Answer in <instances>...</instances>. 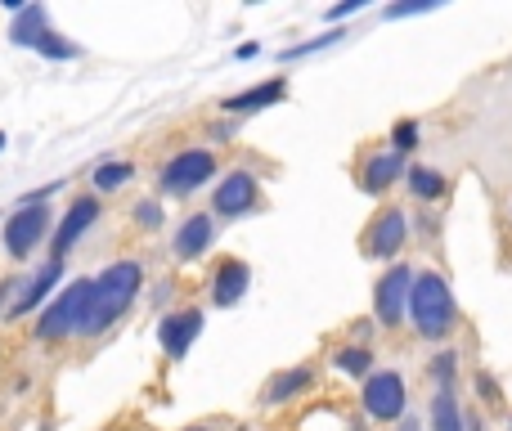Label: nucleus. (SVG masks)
<instances>
[{"instance_id": "obj_1", "label": "nucleus", "mask_w": 512, "mask_h": 431, "mask_svg": "<svg viewBox=\"0 0 512 431\" xmlns=\"http://www.w3.org/2000/svg\"><path fill=\"white\" fill-rule=\"evenodd\" d=\"M135 288H140V265H135V261L108 265V270L99 274L95 292H90V310H86V324H81V333H86V337L104 333V328L113 324V319L135 301Z\"/></svg>"}, {"instance_id": "obj_2", "label": "nucleus", "mask_w": 512, "mask_h": 431, "mask_svg": "<svg viewBox=\"0 0 512 431\" xmlns=\"http://www.w3.org/2000/svg\"><path fill=\"white\" fill-rule=\"evenodd\" d=\"M409 310H414V324H418V333H423V337H445L454 328L450 283H445L441 274H423V279H414Z\"/></svg>"}, {"instance_id": "obj_3", "label": "nucleus", "mask_w": 512, "mask_h": 431, "mask_svg": "<svg viewBox=\"0 0 512 431\" xmlns=\"http://www.w3.org/2000/svg\"><path fill=\"white\" fill-rule=\"evenodd\" d=\"M90 292H95V283H90V279H77V283H72V288L63 292V297L41 315L36 333H41L45 342H54V337H68V333H81V324H86V310H90Z\"/></svg>"}, {"instance_id": "obj_4", "label": "nucleus", "mask_w": 512, "mask_h": 431, "mask_svg": "<svg viewBox=\"0 0 512 431\" xmlns=\"http://www.w3.org/2000/svg\"><path fill=\"white\" fill-rule=\"evenodd\" d=\"M212 171H216L212 153H203V149L180 153V158L162 171V189H167V194H194L203 180H212Z\"/></svg>"}, {"instance_id": "obj_5", "label": "nucleus", "mask_w": 512, "mask_h": 431, "mask_svg": "<svg viewBox=\"0 0 512 431\" xmlns=\"http://www.w3.org/2000/svg\"><path fill=\"white\" fill-rule=\"evenodd\" d=\"M364 409H369L373 418H382V423L400 418L405 414V382H400L396 373H373L369 387H364Z\"/></svg>"}, {"instance_id": "obj_6", "label": "nucleus", "mask_w": 512, "mask_h": 431, "mask_svg": "<svg viewBox=\"0 0 512 431\" xmlns=\"http://www.w3.org/2000/svg\"><path fill=\"white\" fill-rule=\"evenodd\" d=\"M45 225H50V212H45V207H36V203L23 207V212L5 225V252L9 256H27L36 243H41Z\"/></svg>"}, {"instance_id": "obj_7", "label": "nucleus", "mask_w": 512, "mask_h": 431, "mask_svg": "<svg viewBox=\"0 0 512 431\" xmlns=\"http://www.w3.org/2000/svg\"><path fill=\"white\" fill-rule=\"evenodd\" d=\"M409 292H414V274H409L405 265H396V270L378 283V297H373V310H378L382 324H400V310H405Z\"/></svg>"}, {"instance_id": "obj_8", "label": "nucleus", "mask_w": 512, "mask_h": 431, "mask_svg": "<svg viewBox=\"0 0 512 431\" xmlns=\"http://www.w3.org/2000/svg\"><path fill=\"white\" fill-rule=\"evenodd\" d=\"M95 216H99V203H95V198H77V203L68 207V216H63L59 234H54V252H59V261L68 256V247L77 243V238L86 234L90 225H95Z\"/></svg>"}, {"instance_id": "obj_9", "label": "nucleus", "mask_w": 512, "mask_h": 431, "mask_svg": "<svg viewBox=\"0 0 512 431\" xmlns=\"http://www.w3.org/2000/svg\"><path fill=\"white\" fill-rule=\"evenodd\" d=\"M252 203H256V180L248 171H234V176L221 180V189H216V212L221 216H243Z\"/></svg>"}, {"instance_id": "obj_10", "label": "nucleus", "mask_w": 512, "mask_h": 431, "mask_svg": "<svg viewBox=\"0 0 512 431\" xmlns=\"http://www.w3.org/2000/svg\"><path fill=\"white\" fill-rule=\"evenodd\" d=\"M198 333H203V315H198V310H185V315L162 319V346H167L171 355H185L189 346H194Z\"/></svg>"}, {"instance_id": "obj_11", "label": "nucleus", "mask_w": 512, "mask_h": 431, "mask_svg": "<svg viewBox=\"0 0 512 431\" xmlns=\"http://www.w3.org/2000/svg\"><path fill=\"white\" fill-rule=\"evenodd\" d=\"M400 243H405V216L400 212L378 216V225H373L369 238H364L369 256H391V252H400Z\"/></svg>"}, {"instance_id": "obj_12", "label": "nucleus", "mask_w": 512, "mask_h": 431, "mask_svg": "<svg viewBox=\"0 0 512 431\" xmlns=\"http://www.w3.org/2000/svg\"><path fill=\"white\" fill-rule=\"evenodd\" d=\"M212 297H216V306H234V301L248 292V265L243 261H225L221 270H216V283H212Z\"/></svg>"}, {"instance_id": "obj_13", "label": "nucleus", "mask_w": 512, "mask_h": 431, "mask_svg": "<svg viewBox=\"0 0 512 431\" xmlns=\"http://www.w3.org/2000/svg\"><path fill=\"white\" fill-rule=\"evenodd\" d=\"M283 95H288V86H283V81H261V86H252V90H243V95L225 99V108H230V113H256V108H265V104H279Z\"/></svg>"}, {"instance_id": "obj_14", "label": "nucleus", "mask_w": 512, "mask_h": 431, "mask_svg": "<svg viewBox=\"0 0 512 431\" xmlns=\"http://www.w3.org/2000/svg\"><path fill=\"white\" fill-rule=\"evenodd\" d=\"M207 243H212V216H189L176 234V252L185 261H194L198 252H207Z\"/></svg>"}, {"instance_id": "obj_15", "label": "nucleus", "mask_w": 512, "mask_h": 431, "mask_svg": "<svg viewBox=\"0 0 512 431\" xmlns=\"http://www.w3.org/2000/svg\"><path fill=\"white\" fill-rule=\"evenodd\" d=\"M50 27H45V9L41 5H27L23 14H18L14 23V41L18 45H32V50H45V41H50Z\"/></svg>"}, {"instance_id": "obj_16", "label": "nucleus", "mask_w": 512, "mask_h": 431, "mask_svg": "<svg viewBox=\"0 0 512 431\" xmlns=\"http://www.w3.org/2000/svg\"><path fill=\"white\" fill-rule=\"evenodd\" d=\"M54 283H59V261H54V265H45V270H41V274H36V279H32V283H27V288H23V292H18V301H14V306H9V319L27 315V310H32V306H36V301H41V297H45V292H50V288H54Z\"/></svg>"}, {"instance_id": "obj_17", "label": "nucleus", "mask_w": 512, "mask_h": 431, "mask_svg": "<svg viewBox=\"0 0 512 431\" xmlns=\"http://www.w3.org/2000/svg\"><path fill=\"white\" fill-rule=\"evenodd\" d=\"M400 176V153H378V158H369V167H364V189H387L391 180Z\"/></svg>"}, {"instance_id": "obj_18", "label": "nucleus", "mask_w": 512, "mask_h": 431, "mask_svg": "<svg viewBox=\"0 0 512 431\" xmlns=\"http://www.w3.org/2000/svg\"><path fill=\"white\" fill-rule=\"evenodd\" d=\"M306 387H310V369H292V373H283V378L270 382L265 400H270V405H279V400H292L297 391H306Z\"/></svg>"}, {"instance_id": "obj_19", "label": "nucleus", "mask_w": 512, "mask_h": 431, "mask_svg": "<svg viewBox=\"0 0 512 431\" xmlns=\"http://www.w3.org/2000/svg\"><path fill=\"white\" fill-rule=\"evenodd\" d=\"M432 427L436 431H463V418H459V405H454V391L450 387L432 400Z\"/></svg>"}, {"instance_id": "obj_20", "label": "nucleus", "mask_w": 512, "mask_h": 431, "mask_svg": "<svg viewBox=\"0 0 512 431\" xmlns=\"http://www.w3.org/2000/svg\"><path fill=\"white\" fill-rule=\"evenodd\" d=\"M409 189H414L418 198H436L445 189V180L436 176V171H427V167H414L409 171Z\"/></svg>"}, {"instance_id": "obj_21", "label": "nucleus", "mask_w": 512, "mask_h": 431, "mask_svg": "<svg viewBox=\"0 0 512 431\" xmlns=\"http://www.w3.org/2000/svg\"><path fill=\"white\" fill-rule=\"evenodd\" d=\"M131 176H135V171L126 167V162H108V167L95 171V185H99V189H117V185H126Z\"/></svg>"}, {"instance_id": "obj_22", "label": "nucleus", "mask_w": 512, "mask_h": 431, "mask_svg": "<svg viewBox=\"0 0 512 431\" xmlns=\"http://www.w3.org/2000/svg\"><path fill=\"white\" fill-rule=\"evenodd\" d=\"M337 369H342V373H364V369H369V355H364V351H342V355H337Z\"/></svg>"}, {"instance_id": "obj_23", "label": "nucleus", "mask_w": 512, "mask_h": 431, "mask_svg": "<svg viewBox=\"0 0 512 431\" xmlns=\"http://www.w3.org/2000/svg\"><path fill=\"white\" fill-rule=\"evenodd\" d=\"M391 140H396V153H409V149L418 144V126H414V122H400Z\"/></svg>"}, {"instance_id": "obj_24", "label": "nucleus", "mask_w": 512, "mask_h": 431, "mask_svg": "<svg viewBox=\"0 0 512 431\" xmlns=\"http://www.w3.org/2000/svg\"><path fill=\"white\" fill-rule=\"evenodd\" d=\"M342 32H328V36H315V41H306V45H292L288 50V59H301V54H315V50H324V45H333Z\"/></svg>"}, {"instance_id": "obj_25", "label": "nucleus", "mask_w": 512, "mask_h": 431, "mask_svg": "<svg viewBox=\"0 0 512 431\" xmlns=\"http://www.w3.org/2000/svg\"><path fill=\"white\" fill-rule=\"evenodd\" d=\"M423 9H432V0H409V5H391L387 18H409V14H423Z\"/></svg>"}, {"instance_id": "obj_26", "label": "nucleus", "mask_w": 512, "mask_h": 431, "mask_svg": "<svg viewBox=\"0 0 512 431\" xmlns=\"http://www.w3.org/2000/svg\"><path fill=\"white\" fill-rule=\"evenodd\" d=\"M158 220H162V216H158V203H144V207H140V225H149V229H153Z\"/></svg>"}, {"instance_id": "obj_27", "label": "nucleus", "mask_w": 512, "mask_h": 431, "mask_svg": "<svg viewBox=\"0 0 512 431\" xmlns=\"http://www.w3.org/2000/svg\"><path fill=\"white\" fill-rule=\"evenodd\" d=\"M450 373H454V355H441V360H436V378L450 382Z\"/></svg>"}, {"instance_id": "obj_28", "label": "nucleus", "mask_w": 512, "mask_h": 431, "mask_svg": "<svg viewBox=\"0 0 512 431\" xmlns=\"http://www.w3.org/2000/svg\"><path fill=\"white\" fill-rule=\"evenodd\" d=\"M355 9H360V0H346V5L328 9V18H346V14H355Z\"/></svg>"}, {"instance_id": "obj_29", "label": "nucleus", "mask_w": 512, "mask_h": 431, "mask_svg": "<svg viewBox=\"0 0 512 431\" xmlns=\"http://www.w3.org/2000/svg\"><path fill=\"white\" fill-rule=\"evenodd\" d=\"M189 431H207V427H189Z\"/></svg>"}, {"instance_id": "obj_30", "label": "nucleus", "mask_w": 512, "mask_h": 431, "mask_svg": "<svg viewBox=\"0 0 512 431\" xmlns=\"http://www.w3.org/2000/svg\"><path fill=\"white\" fill-rule=\"evenodd\" d=\"M0 149H5V135H0Z\"/></svg>"}]
</instances>
